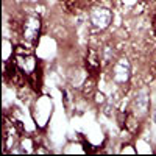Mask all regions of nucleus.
Returning <instances> with one entry per match:
<instances>
[{"label": "nucleus", "instance_id": "obj_5", "mask_svg": "<svg viewBox=\"0 0 156 156\" xmlns=\"http://www.w3.org/2000/svg\"><path fill=\"white\" fill-rule=\"evenodd\" d=\"M17 66L20 67L22 72H27V73H31L34 70V66H36V61L31 55H19L17 56Z\"/></svg>", "mask_w": 156, "mask_h": 156}, {"label": "nucleus", "instance_id": "obj_2", "mask_svg": "<svg viewBox=\"0 0 156 156\" xmlns=\"http://www.w3.org/2000/svg\"><path fill=\"white\" fill-rule=\"evenodd\" d=\"M89 19H90V23L94 25L95 28L98 30H105L111 25V20H112V12L109 8H105V6H97L90 11L89 14Z\"/></svg>", "mask_w": 156, "mask_h": 156}, {"label": "nucleus", "instance_id": "obj_3", "mask_svg": "<svg viewBox=\"0 0 156 156\" xmlns=\"http://www.w3.org/2000/svg\"><path fill=\"white\" fill-rule=\"evenodd\" d=\"M150 108V94L147 89H139L133 98V111L136 115L144 117Z\"/></svg>", "mask_w": 156, "mask_h": 156}, {"label": "nucleus", "instance_id": "obj_4", "mask_svg": "<svg viewBox=\"0 0 156 156\" xmlns=\"http://www.w3.org/2000/svg\"><path fill=\"white\" fill-rule=\"evenodd\" d=\"M39 31H41V19H39L37 16H30L23 22V37H25V41L34 42L37 39V36H39Z\"/></svg>", "mask_w": 156, "mask_h": 156}, {"label": "nucleus", "instance_id": "obj_6", "mask_svg": "<svg viewBox=\"0 0 156 156\" xmlns=\"http://www.w3.org/2000/svg\"><path fill=\"white\" fill-rule=\"evenodd\" d=\"M112 56H114V50H112V47L106 45L105 48H103V61H105V62H109V61L112 59Z\"/></svg>", "mask_w": 156, "mask_h": 156}, {"label": "nucleus", "instance_id": "obj_1", "mask_svg": "<svg viewBox=\"0 0 156 156\" xmlns=\"http://www.w3.org/2000/svg\"><path fill=\"white\" fill-rule=\"evenodd\" d=\"M131 78V64L128 58H119L112 66V80L117 84H126Z\"/></svg>", "mask_w": 156, "mask_h": 156}]
</instances>
